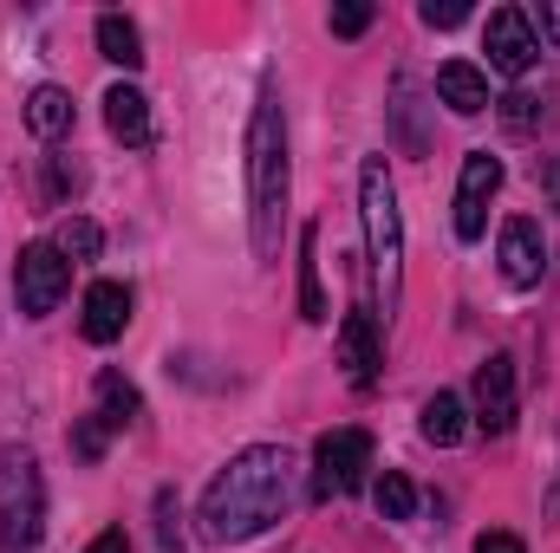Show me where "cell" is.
I'll list each match as a JSON object with an SVG mask.
<instances>
[{
	"mask_svg": "<svg viewBox=\"0 0 560 553\" xmlns=\"http://www.w3.org/2000/svg\"><path fill=\"white\" fill-rule=\"evenodd\" d=\"M72 449H79L85 462H98V456H105V423H98V416H92V423H79V430H72Z\"/></svg>",
	"mask_w": 560,
	"mask_h": 553,
	"instance_id": "d4e9b609",
	"label": "cell"
},
{
	"mask_svg": "<svg viewBox=\"0 0 560 553\" xmlns=\"http://www.w3.org/2000/svg\"><path fill=\"white\" fill-rule=\"evenodd\" d=\"M300 319L306 326H326L332 319L326 286H319V228H300Z\"/></svg>",
	"mask_w": 560,
	"mask_h": 553,
	"instance_id": "2e32d148",
	"label": "cell"
},
{
	"mask_svg": "<svg viewBox=\"0 0 560 553\" xmlns=\"http://www.w3.org/2000/svg\"><path fill=\"white\" fill-rule=\"evenodd\" d=\"M79 326H85L92 345H112V339L131 326V286H125V280H92V286H85V319H79Z\"/></svg>",
	"mask_w": 560,
	"mask_h": 553,
	"instance_id": "8fae6325",
	"label": "cell"
},
{
	"mask_svg": "<svg viewBox=\"0 0 560 553\" xmlns=\"http://www.w3.org/2000/svg\"><path fill=\"white\" fill-rule=\"evenodd\" d=\"M287 508H293V456L280 443H255L229 456V469H215V482L202 489V541L242 548L268 534Z\"/></svg>",
	"mask_w": 560,
	"mask_h": 553,
	"instance_id": "6da1fadb",
	"label": "cell"
},
{
	"mask_svg": "<svg viewBox=\"0 0 560 553\" xmlns=\"http://www.w3.org/2000/svg\"><path fill=\"white\" fill-rule=\"evenodd\" d=\"M66 286H72V261H66L52 242L20 248V261H13V299H20L26 319H46V313L66 299Z\"/></svg>",
	"mask_w": 560,
	"mask_h": 553,
	"instance_id": "8992f818",
	"label": "cell"
},
{
	"mask_svg": "<svg viewBox=\"0 0 560 553\" xmlns=\"http://www.w3.org/2000/svg\"><path fill=\"white\" fill-rule=\"evenodd\" d=\"M463 20H469V7H463V0H423V26L450 33V26H463Z\"/></svg>",
	"mask_w": 560,
	"mask_h": 553,
	"instance_id": "cb8c5ba5",
	"label": "cell"
},
{
	"mask_svg": "<svg viewBox=\"0 0 560 553\" xmlns=\"http://www.w3.org/2000/svg\"><path fill=\"white\" fill-rule=\"evenodd\" d=\"M52 189H59V196H72V189H85V169H79L72 156H52Z\"/></svg>",
	"mask_w": 560,
	"mask_h": 553,
	"instance_id": "484cf974",
	"label": "cell"
},
{
	"mask_svg": "<svg viewBox=\"0 0 560 553\" xmlns=\"http://www.w3.org/2000/svg\"><path fill=\"white\" fill-rule=\"evenodd\" d=\"M423 436H430L436 449L463 443V398H456V391H436V398L423 404Z\"/></svg>",
	"mask_w": 560,
	"mask_h": 553,
	"instance_id": "d6986e66",
	"label": "cell"
},
{
	"mask_svg": "<svg viewBox=\"0 0 560 553\" xmlns=\"http://www.w3.org/2000/svg\"><path fill=\"white\" fill-rule=\"evenodd\" d=\"M26 131H33V138H66V131H72V92H66V85H33V92H26Z\"/></svg>",
	"mask_w": 560,
	"mask_h": 553,
	"instance_id": "9a60e30c",
	"label": "cell"
},
{
	"mask_svg": "<svg viewBox=\"0 0 560 553\" xmlns=\"http://www.w3.org/2000/svg\"><path fill=\"white\" fill-rule=\"evenodd\" d=\"M502 189V163L489 150H469L463 156V183H456V235L463 242H482L489 228V196Z\"/></svg>",
	"mask_w": 560,
	"mask_h": 553,
	"instance_id": "ba28073f",
	"label": "cell"
},
{
	"mask_svg": "<svg viewBox=\"0 0 560 553\" xmlns=\"http://www.w3.org/2000/svg\"><path fill=\"white\" fill-rule=\"evenodd\" d=\"M502 125H509V131H522V138H528V131H541V125H555V92H528V85H522V92H509V98H502Z\"/></svg>",
	"mask_w": 560,
	"mask_h": 553,
	"instance_id": "ac0fdd59",
	"label": "cell"
},
{
	"mask_svg": "<svg viewBox=\"0 0 560 553\" xmlns=\"http://www.w3.org/2000/svg\"><path fill=\"white\" fill-rule=\"evenodd\" d=\"M98 404H105V411H98V423H112V430H125V423H138V391H131V385H125V378H118V372H98Z\"/></svg>",
	"mask_w": 560,
	"mask_h": 553,
	"instance_id": "ffe728a7",
	"label": "cell"
},
{
	"mask_svg": "<svg viewBox=\"0 0 560 553\" xmlns=\"http://www.w3.org/2000/svg\"><path fill=\"white\" fill-rule=\"evenodd\" d=\"M156 515H163V528H156V541H163V548H176V502H170V489L156 495Z\"/></svg>",
	"mask_w": 560,
	"mask_h": 553,
	"instance_id": "83f0119b",
	"label": "cell"
},
{
	"mask_svg": "<svg viewBox=\"0 0 560 553\" xmlns=\"http://www.w3.org/2000/svg\"><path fill=\"white\" fill-rule=\"evenodd\" d=\"M515 411H522V398H515V358L509 352H489L476 365V423L489 436H509L515 430Z\"/></svg>",
	"mask_w": 560,
	"mask_h": 553,
	"instance_id": "9c48e42d",
	"label": "cell"
},
{
	"mask_svg": "<svg viewBox=\"0 0 560 553\" xmlns=\"http://www.w3.org/2000/svg\"><path fill=\"white\" fill-rule=\"evenodd\" d=\"M66 261H98V248H105V235H98V222H85V215H72L66 228H59V242H52Z\"/></svg>",
	"mask_w": 560,
	"mask_h": 553,
	"instance_id": "7402d4cb",
	"label": "cell"
},
{
	"mask_svg": "<svg viewBox=\"0 0 560 553\" xmlns=\"http://www.w3.org/2000/svg\"><path fill=\"white\" fill-rule=\"evenodd\" d=\"M287 196H293L287 111H280V92H275V85H261L255 118H248V228H255V255H261V261H275V255H280Z\"/></svg>",
	"mask_w": 560,
	"mask_h": 553,
	"instance_id": "7a4b0ae2",
	"label": "cell"
},
{
	"mask_svg": "<svg viewBox=\"0 0 560 553\" xmlns=\"http://www.w3.org/2000/svg\"><path fill=\"white\" fill-rule=\"evenodd\" d=\"M541 189H548V209H560V156L541 163Z\"/></svg>",
	"mask_w": 560,
	"mask_h": 553,
	"instance_id": "f546056e",
	"label": "cell"
},
{
	"mask_svg": "<svg viewBox=\"0 0 560 553\" xmlns=\"http://www.w3.org/2000/svg\"><path fill=\"white\" fill-rule=\"evenodd\" d=\"M476 553H528V548H522L515 534H482V541H476Z\"/></svg>",
	"mask_w": 560,
	"mask_h": 553,
	"instance_id": "4dcf8cb0",
	"label": "cell"
},
{
	"mask_svg": "<svg viewBox=\"0 0 560 553\" xmlns=\"http://www.w3.org/2000/svg\"><path fill=\"white\" fill-rule=\"evenodd\" d=\"M528 26H541V33L555 39V52H560V0H541V7L528 13Z\"/></svg>",
	"mask_w": 560,
	"mask_h": 553,
	"instance_id": "4316f807",
	"label": "cell"
},
{
	"mask_svg": "<svg viewBox=\"0 0 560 553\" xmlns=\"http://www.w3.org/2000/svg\"><path fill=\"white\" fill-rule=\"evenodd\" d=\"M548 274V248H541V228L528 215H509L502 222V280L509 286H541Z\"/></svg>",
	"mask_w": 560,
	"mask_h": 553,
	"instance_id": "30bf717a",
	"label": "cell"
},
{
	"mask_svg": "<svg viewBox=\"0 0 560 553\" xmlns=\"http://www.w3.org/2000/svg\"><path fill=\"white\" fill-rule=\"evenodd\" d=\"M85 553H131V541H125V528H105V534H98Z\"/></svg>",
	"mask_w": 560,
	"mask_h": 553,
	"instance_id": "f1b7e54d",
	"label": "cell"
},
{
	"mask_svg": "<svg viewBox=\"0 0 560 553\" xmlns=\"http://www.w3.org/2000/svg\"><path fill=\"white\" fill-rule=\"evenodd\" d=\"M326 26H332L339 39H359V33L372 26V7H365V0H339V7L326 13Z\"/></svg>",
	"mask_w": 560,
	"mask_h": 553,
	"instance_id": "603a6c76",
	"label": "cell"
},
{
	"mask_svg": "<svg viewBox=\"0 0 560 553\" xmlns=\"http://www.w3.org/2000/svg\"><path fill=\"white\" fill-rule=\"evenodd\" d=\"M436 98H443L456 118H476V111H489V79H482L469 59H450V66H436Z\"/></svg>",
	"mask_w": 560,
	"mask_h": 553,
	"instance_id": "4fadbf2b",
	"label": "cell"
},
{
	"mask_svg": "<svg viewBox=\"0 0 560 553\" xmlns=\"http://www.w3.org/2000/svg\"><path fill=\"white\" fill-rule=\"evenodd\" d=\"M365 469H372V436L365 430H326L313 443V502L365 489Z\"/></svg>",
	"mask_w": 560,
	"mask_h": 553,
	"instance_id": "5b68a950",
	"label": "cell"
},
{
	"mask_svg": "<svg viewBox=\"0 0 560 553\" xmlns=\"http://www.w3.org/2000/svg\"><path fill=\"white\" fill-rule=\"evenodd\" d=\"M98 52H105L112 66L138 72V66H143V33H138V20H125V13H98Z\"/></svg>",
	"mask_w": 560,
	"mask_h": 553,
	"instance_id": "e0dca14e",
	"label": "cell"
},
{
	"mask_svg": "<svg viewBox=\"0 0 560 553\" xmlns=\"http://www.w3.org/2000/svg\"><path fill=\"white\" fill-rule=\"evenodd\" d=\"M105 125H112V138L118 143H150V98H143L138 85H112L105 92Z\"/></svg>",
	"mask_w": 560,
	"mask_h": 553,
	"instance_id": "5bb4252c",
	"label": "cell"
},
{
	"mask_svg": "<svg viewBox=\"0 0 560 553\" xmlns=\"http://www.w3.org/2000/svg\"><path fill=\"white\" fill-rule=\"evenodd\" d=\"M46 534V482L33 449L0 443V553H39Z\"/></svg>",
	"mask_w": 560,
	"mask_h": 553,
	"instance_id": "277c9868",
	"label": "cell"
},
{
	"mask_svg": "<svg viewBox=\"0 0 560 553\" xmlns=\"http://www.w3.org/2000/svg\"><path fill=\"white\" fill-rule=\"evenodd\" d=\"M482 52H489V66H495V72L522 79V72L541 59V33L528 26V13H522V7H495V13H489V26H482Z\"/></svg>",
	"mask_w": 560,
	"mask_h": 553,
	"instance_id": "52a82bcc",
	"label": "cell"
},
{
	"mask_svg": "<svg viewBox=\"0 0 560 553\" xmlns=\"http://www.w3.org/2000/svg\"><path fill=\"white\" fill-rule=\"evenodd\" d=\"M339 365L352 372V385H372V372H378V313L372 306L346 313V326H339Z\"/></svg>",
	"mask_w": 560,
	"mask_h": 553,
	"instance_id": "7c38bea8",
	"label": "cell"
},
{
	"mask_svg": "<svg viewBox=\"0 0 560 553\" xmlns=\"http://www.w3.org/2000/svg\"><path fill=\"white\" fill-rule=\"evenodd\" d=\"M372 502H378V515H385V521H411V515H418V489H411V475H398V469H385V475H378Z\"/></svg>",
	"mask_w": 560,
	"mask_h": 553,
	"instance_id": "44dd1931",
	"label": "cell"
},
{
	"mask_svg": "<svg viewBox=\"0 0 560 553\" xmlns=\"http://www.w3.org/2000/svg\"><path fill=\"white\" fill-rule=\"evenodd\" d=\"M359 215H365L372 280H378V293H385V319H392L398 286H405V222H398V189H392L385 156H365V169H359Z\"/></svg>",
	"mask_w": 560,
	"mask_h": 553,
	"instance_id": "3957f363",
	"label": "cell"
}]
</instances>
